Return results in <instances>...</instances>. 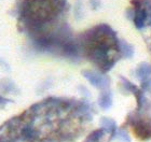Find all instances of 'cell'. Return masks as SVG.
I'll list each match as a JSON object with an SVG mask.
<instances>
[{"mask_svg":"<svg viewBox=\"0 0 151 142\" xmlns=\"http://www.w3.org/2000/svg\"><path fill=\"white\" fill-rule=\"evenodd\" d=\"M62 0H23L19 14L27 25H37L51 19L62 8Z\"/></svg>","mask_w":151,"mask_h":142,"instance_id":"1","label":"cell"}]
</instances>
